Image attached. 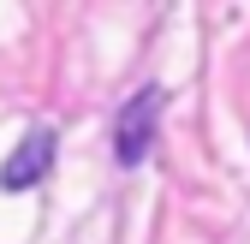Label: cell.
Here are the masks:
<instances>
[{"label":"cell","mask_w":250,"mask_h":244,"mask_svg":"<svg viewBox=\"0 0 250 244\" xmlns=\"http://www.w3.org/2000/svg\"><path fill=\"white\" fill-rule=\"evenodd\" d=\"M54 155H60V137H54V125H30L24 137H18V149L6 161H0V191H30V185H42V179L54 173Z\"/></svg>","instance_id":"cell-2"},{"label":"cell","mask_w":250,"mask_h":244,"mask_svg":"<svg viewBox=\"0 0 250 244\" xmlns=\"http://www.w3.org/2000/svg\"><path fill=\"white\" fill-rule=\"evenodd\" d=\"M161 107H167V89H161V83L137 89V96L119 107V119H113V161H119V167H137V161L149 155L155 125H161Z\"/></svg>","instance_id":"cell-1"}]
</instances>
